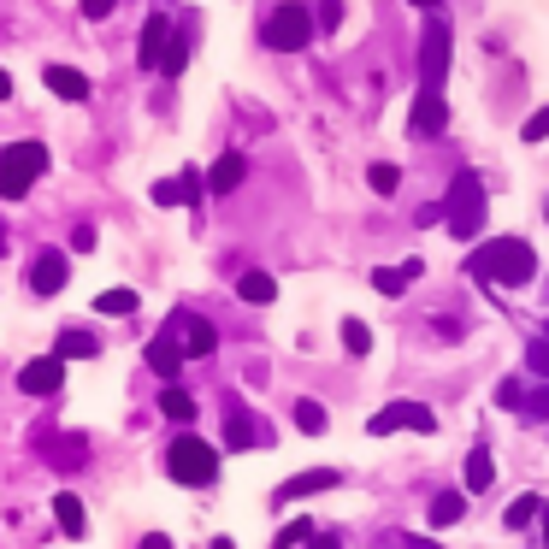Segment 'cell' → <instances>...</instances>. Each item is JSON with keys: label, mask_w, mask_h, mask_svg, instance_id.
Masks as SVG:
<instances>
[{"label": "cell", "mask_w": 549, "mask_h": 549, "mask_svg": "<svg viewBox=\"0 0 549 549\" xmlns=\"http://www.w3.org/2000/svg\"><path fill=\"white\" fill-rule=\"evenodd\" d=\"M313 30H319V18H313V6L302 0H284V6H272V18H266V48H278V54H302L307 42H313Z\"/></svg>", "instance_id": "8992f818"}, {"label": "cell", "mask_w": 549, "mask_h": 549, "mask_svg": "<svg viewBox=\"0 0 549 549\" xmlns=\"http://www.w3.org/2000/svg\"><path fill=\"white\" fill-rule=\"evenodd\" d=\"M544 213H549V207H544Z\"/></svg>", "instance_id": "7dc6e473"}, {"label": "cell", "mask_w": 549, "mask_h": 549, "mask_svg": "<svg viewBox=\"0 0 549 549\" xmlns=\"http://www.w3.org/2000/svg\"><path fill=\"white\" fill-rule=\"evenodd\" d=\"M526 420H549V384H538V390H526V408H520Z\"/></svg>", "instance_id": "836d02e7"}, {"label": "cell", "mask_w": 549, "mask_h": 549, "mask_svg": "<svg viewBox=\"0 0 549 549\" xmlns=\"http://www.w3.org/2000/svg\"><path fill=\"white\" fill-rule=\"evenodd\" d=\"M237 296H243L248 307H266L272 296H278V284H272L266 272H243V278H237Z\"/></svg>", "instance_id": "484cf974"}, {"label": "cell", "mask_w": 549, "mask_h": 549, "mask_svg": "<svg viewBox=\"0 0 549 549\" xmlns=\"http://www.w3.org/2000/svg\"><path fill=\"white\" fill-rule=\"evenodd\" d=\"M296 426H302L307 437H319V431H325V408H319V402H307V396H302V402H296Z\"/></svg>", "instance_id": "4dcf8cb0"}, {"label": "cell", "mask_w": 549, "mask_h": 549, "mask_svg": "<svg viewBox=\"0 0 549 549\" xmlns=\"http://www.w3.org/2000/svg\"><path fill=\"white\" fill-rule=\"evenodd\" d=\"M420 272H426L420 260H402V266H378V272H372V290H378V296H408V284H414Z\"/></svg>", "instance_id": "e0dca14e"}, {"label": "cell", "mask_w": 549, "mask_h": 549, "mask_svg": "<svg viewBox=\"0 0 549 549\" xmlns=\"http://www.w3.org/2000/svg\"><path fill=\"white\" fill-rule=\"evenodd\" d=\"M60 384H65V361L60 355H42V361H30L24 372H18V390H24V396H54Z\"/></svg>", "instance_id": "8fae6325"}, {"label": "cell", "mask_w": 549, "mask_h": 549, "mask_svg": "<svg viewBox=\"0 0 549 549\" xmlns=\"http://www.w3.org/2000/svg\"><path fill=\"white\" fill-rule=\"evenodd\" d=\"M95 349H101V343H95V331H77V325L60 331V343H54V355H60V361H89Z\"/></svg>", "instance_id": "7402d4cb"}, {"label": "cell", "mask_w": 549, "mask_h": 549, "mask_svg": "<svg viewBox=\"0 0 549 549\" xmlns=\"http://www.w3.org/2000/svg\"><path fill=\"white\" fill-rule=\"evenodd\" d=\"M302 549H343V538H337V532H319V538H313V544H302Z\"/></svg>", "instance_id": "ab89813d"}, {"label": "cell", "mask_w": 549, "mask_h": 549, "mask_svg": "<svg viewBox=\"0 0 549 549\" xmlns=\"http://www.w3.org/2000/svg\"><path fill=\"white\" fill-rule=\"evenodd\" d=\"M0 254H6V231H0Z\"/></svg>", "instance_id": "bcb514c9"}, {"label": "cell", "mask_w": 549, "mask_h": 549, "mask_svg": "<svg viewBox=\"0 0 549 549\" xmlns=\"http://www.w3.org/2000/svg\"><path fill=\"white\" fill-rule=\"evenodd\" d=\"M243 178H248L243 154H219V160H213V172H207V189H213V195H231Z\"/></svg>", "instance_id": "ffe728a7"}, {"label": "cell", "mask_w": 549, "mask_h": 549, "mask_svg": "<svg viewBox=\"0 0 549 549\" xmlns=\"http://www.w3.org/2000/svg\"><path fill=\"white\" fill-rule=\"evenodd\" d=\"M42 172H48V148L42 142H6L0 148V201H24Z\"/></svg>", "instance_id": "5b68a950"}, {"label": "cell", "mask_w": 549, "mask_h": 549, "mask_svg": "<svg viewBox=\"0 0 549 549\" xmlns=\"http://www.w3.org/2000/svg\"><path fill=\"white\" fill-rule=\"evenodd\" d=\"M313 18H319V30H337V24H343V0H319Z\"/></svg>", "instance_id": "e575fe53"}, {"label": "cell", "mask_w": 549, "mask_h": 549, "mask_svg": "<svg viewBox=\"0 0 549 549\" xmlns=\"http://www.w3.org/2000/svg\"><path fill=\"white\" fill-rule=\"evenodd\" d=\"M89 248H95V231H89V225H77V231H71V254H89Z\"/></svg>", "instance_id": "74e56055"}, {"label": "cell", "mask_w": 549, "mask_h": 549, "mask_svg": "<svg viewBox=\"0 0 549 549\" xmlns=\"http://www.w3.org/2000/svg\"><path fill=\"white\" fill-rule=\"evenodd\" d=\"M113 6H119V0H83V18H107Z\"/></svg>", "instance_id": "f35d334b"}, {"label": "cell", "mask_w": 549, "mask_h": 549, "mask_svg": "<svg viewBox=\"0 0 549 549\" xmlns=\"http://www.w3.org/2000/svg\"><path fill=\"white\" fill-rule=\"evenodd\" d=\"M160 414H166V420H178V426H189V420H195V396L178 390V384H166V390H160Z\"/></svg>", "instance_id": "d4e9b609"}, {"label": "cell", "mask_w": 549, "mask_h": 549, "mask_svg": "<svg viewBox=\"0 0 549 549\" xmlns=\"http://www.w3.org/2000/svg\"><path fill=\"white\" fill-rule=\"evenodd\" d=\"M544 514H549V508H544V496H514L502 520H508V532H526V526H532V520H544Z\"/></svg>", "instance_id": "cb8c5ba5"}, {"label": "cell", "mask_w": 549, "mask_h": 549, "mask_svg": "<svg viewBox=\"0 0 549 549\" xmlns=\"http://www.w3.org/2000/svg\"><path fill=\"white\" fill-rule=\"evenodd\" d=\"M467 272L479 284H496V290H526L538 278V254H532L526 237H490L485 248H473Z\"/></svg>", "instance_id": "6da1fadb"}, {"label": "cell", "mask_w": 549, "mask_h": 549, "mask_svg": "<svg viewBox=\"0 0 549 549\" xmlns=\"http://www.w3.org/2000/svg\"><path fill=\"white\" fill-rule=\"evenodd\" d=\"M95 313H113V319L136 313V290H101V296H95Z\"/></svg>", "instance_id": "f1b7e54d"}, {"label": "cell", "mask_w": 549, "mask_h": 549, "mask_svg": "<svg viewBox=\"0 0 549 549\" xmlns=\"http://www.w3.org/2000/svg\"><path fill=\"white\" fill-rule=\"evenodd\" d=\"M343 349H349V355H366V349H372V331H366L361 319H343Z\"/></svg>", "instance_id": "1f68e13d"}, {"label": "cell", "mask_w": 549, "mask_h": 549, "mask_svg": "<svg viewBox=\"0 0 549 549\" xmlns=\"http://www.w3.org/2000/svg\"><path fill=\"white\" fill-rule=\"evenodd\" d=\"M408 6H420V12H437V6H443V0H408Z\"/></svg>", "instance_id": "b9f144b4"}, {"label": "cell", "mask_w": 549, "mask_h": 549, "mask_svg": "<svg viewBox=\"0 0 549 549\" xmlns=\"http://www.w3.org/2000/svg\"><path fill=\"white\" fill-rule=\"evenodd\" d=\"M36 455H42L48 467L71 473V467H83V461H89V443H83L77 431H54V426H42V431H36Z\"/></svg>", "instance_id": "9c48e42d"}, {"label": "cell", "mask_w": 549, "mask_h": 549, "mask_svg": "<svg viewBox=\"0 0 549 549\" xmlns=\"http://www.w3.org/2000/svg\"><path fill=\"white\" fill-rule=\"evenodd\" d=\"M443 225H449V237H461V243H473V237L485 231V178H479V172H461V178L449 183V195H443Z\"/></svg>", "instance_id": "7a4b0ae2"}, {"label": "cell", "mask_w": 549, "mask_h": 549, "mask_svg": "<svg viewBox=\"0 0 549 549\" xmlns=\"http://www.w3.org/2000/svg\"><path fill=\"white\" fill-rule=\"evenodd\" d=\"M443 124H449V107H443V89H420V95H414V113H408V130H414V136L426 142V136H437Z\"/></svg>", "instance_id": "30bf717a"}, {"label": "cell", "mask_w": 549, "mask_h": 549, "mask_svg": "<svg viewBox=\"0 0 549 549\" xmlns=\"http://www.w3.org/2000/svg\"><path fill=\"white\" fill-rule=\"evenodd\" d=\"M54 520H60L65 538H83V532H89V514H83V502H77L71 490H60V496H54Z\"/></svg>", "instance_id": "44dd1931"}, {"label": "cell", "mask_w": 549, "mask_h": 549, "mask_svg": "<svg viewBox=\"0 0 549 549\" xmlns=\"http://www.w3.org/2000/svg\"><path fill=\"white\" fill-rule=\"evenodd\" d=\"M449 54H455V30H449V18H443V12H426V30H420V89H443Z\"/></svg>", "instance_id": "52a82bcc"}, {"label": "cell", "mask_w": 549, "mask_h": 549, "mask_svg": "<svg viewBox=\"0 0 549 549\" xmlns=\"http://www.w3.org/2000/svg\"><path fill=\"white\" fill-rule=\"evenodd\" d=\"M166 325H172V331H178V337H183V355H195V361L219 349V331H213L207 319H195V313H172Z\"/></svg>", "instance_id": "7c38bea8"}, {"label": "cell", "mask_w": 549, "mask_h": 549, "mask_svg": "<svg viewBox=\"0 0 549 549\" xmlns=\"http://www.w3.org/2000/svg\"><path fill=\"white\" fill-rule=\"evenodd\" d=\"M520 136H526V142H544V136H549V107H538L532 119L520 124Z\"/></svg>", "instance_id": "d590c367"}, {"label": "cell", "mask_w": 549, "mask_h": 549, "mask_svg": "<svg viewBox=\"0 0 549 549\" xmlns=\"http://www.w3.org/2000/svg\"><path fill=\"white\" fill-rule=\"evenodd\" d=\"M366 431L372 437H390V431H420V437H431L437 431V414H431L426 402H390V408H378L366 420Z\"/></svg>", "instance_id": "ba28073f"}, {"label": "cell", "mask_w": 549, "mask_h": 549, "mask_svg": "<svg viewBox=\"0 0 549 549\" xmlns=\"http://www.w3.org/2000/svg\"><path fill=\"white\" fill-rule=\"evenodd\" d=\"M461 514H467V496H461V490H437V496H431V526H455V520H461Z\"/></svg>", "instance_id": "603a6c76"}, {"label": "cell", "mask_w": 549, "mask_h": 549, "mask_svg": "<svg viewBox=\"0 0 549 549\" xmlns=\"http://www.w3.org/2000/svg\"><path fill=\"white\" fill-rule=\"evenodd\" d=\"M213 549H237V544H231V538H213Z\"/></svg>", "instance_id": "ee69618b"}, {"label": "cell", "mask_w": 549, "mask_h": 549, "mask_svg": "<svg viewBox=\"0 0 549 549\" xmlns=\"http://www.w3.org/2000/svg\"><path fill=\"white\" fill-rule=\"evenodd\" d=\"M266 443V431L254 426V414H243V402H225V449H248Z\"/></svg>", "instance_id": "2e32d148"}, {"label": "cell", "mask_w": 549, "mask_h": 549, "mask_svg": "<svg viewBox=\"0 0 549 549\" xmlns=\"http://www.w3.org/2000/svg\"><path fill=\"white\" fill-rule=\"evenodd\" d=\"M30 290H36V296H60L65 290V254L60 248H42V254L30 260Z\"/></svg>", "instance_id": "4fadbf2b"}, {"label": "cell", "mask_w": 549, "mask_h": 549, "mask_svg": "<svg viewBox=\"0 0 549 549\" xmlns=\"http://www.w3.org/2000/svg\"><path fill=\"white\" fill-rule=\"evenodd\" d=\"M544 549H549V514H544Z\"/></svg>", "instance_id": "f6af8a7d"}, {"label": "cell", "mask_w": 549, "mask_h": 549, "mask_svg": "<svg viewBox=\"0 0 549 549\" xmlns=\"http://www.w3.org/2000/svg\"><path fill=\"white\" fill-rule=\"evenodd\" d=\"M42 83H48L60 101H89V77H83V71H71V65H48V71H42Z\"/></svg>", "instance_id": "d6986e66"}, {"label": "cell", "mask_w": 549, "mask_h": 549, "mask_svg": "<svg viewBox=\"0 0 549 549\" xmlns=\"http://www.w3.org/2000/svg\"><path fill=\"white\" fill-rule=\"evenodd\" d=\"M496 402H502V408H526V384H520V378H502V384H496Z\"/></svg>", "instance_id": "d6a6232c"}, {"label": "cell", "mask_w": 549, "mask_h": 549, "mask_svg": "<svg viewBox=\"0 0 549 549\" xmlns=\"http://www.w3.org/2000/svg\"><path fill=\"white\" fill-rule=\"evenodd\" d=\"M142 549H172V538H166V532H148V538H142Z\"/></svg>", "instance_id": "60d3db41"}, {"label": "cell", "mask_w": 549, "mask_h": 549, "mask_svg": "<svg viewBox=\"0 0 549 549\" xmlns=\"http://www.w3.org/2000/svg\"><path fill=\"white\" fill-rule=\"evenodd\" d=\"M366 183H372L378 195H396V189H402V166H384V160H378V166L366 172Z\"/></svg>", "instance_id": "f546056e"}, {"label": "cell", "mask_w": 549, "mask_h": 549, "mask_svg": "<svg viewBox=\"0 0 549 549\" xmlns=\"http://www.w3.org/2000/svg\"><path fill=\"white\" fill-rule=\"evenodd\" d=\"M6 95H12V77H6V71H0V101H6Z\"/></svg>", "instance_id": "7bdbcfd3"}, {"label": "cell", "mask_w": 549, "mask_h": 549, "mask_svg": "<svg viewBox=\"0 0 549 549\" xmlns=\"http://www.w3.org/2000/svg\"><path fill=\"white\" fill-rule=\"evenodd\" d=\"M166 473L189 490L213 485V479H219V449H213L207 437H195V431H178L172 449H166Z\"/></svg>", "instance_id": "3957f363"}, {"label": "cell", "mask_w": 549, "mask_h": 549, "mask_svg": "<svg viewBox=\"0 0 549 549\" xmlns=\"http://www.w3.org/2000/svg\"><path fill=\"white\" fill-rule=\"evenodd\" d=\"M490 479H496L490 449H473V455H467V490H490Z\"/></svg>", "instance_id": "83f0119b"}, {"label": "cell", "mask_w": 549, "mask_h": 549, "mask_svg": "<svg viewBox=\"0 0 549 549\" xmlns=\"http://www.w3.org/2000/svg\"><path fill=\"white\" fill-rule=\"evenodd\" d=\"M183 60H189V42H183L178 30H172V18H166V12H154V18L142 24L136 65H142V71H166V77H178Z\"/></svg>", "instance_id": "277c9868"}, {"label": "cell", "mask_w": 549, "mask_h": 549, "mask_svg": "<svg viewBox=\"0 0 549 549\" xmlns=\"http://www.w3.org/2000/svg\"><path fill=\"white\" fill-rule=\"evenodd\" d=\"M343 485V473L337 467H313V473H296V479H284L278 485V502H302V496H319V490Z\"/></svg>", "instance_id": "5bb4252c"}, {"label": "cell", "mask_w": 549, "mask_h": 549, "mask_svg": "<svg viewBox=\"0 0 549 549\" xmlns=\"http://www.w3.org/2000/svg\"><path fill=\"white\" fill-rule=\"evenodd\" d=\"M526 366H532V372H544V378H549V337H538V343H526Z\"/></svg>", "instance_id": "8d00e7d4"}, {"label": "cell", "mask_w": 549, "mask_h": 549, "mask_svg": "<svg viewBox=\"0 0 549 549\" xmlns=\"http://www.w3.org/2000/svg\"><path fill=\"white\" fill-rule=\"evenodd\" d=\"M183 361H189V355H183V337L172 331V325H166V331L148 343V366H154L160 378H178V366H183Z\"/></svg>", "instance_id": "9a60e30c"}, {"label": "cell", "mask_w": 549, "mask_h": 549, "mask_svg": "<svg viewBox=\"0 0 549 549\" xmlns=\"http://www.w3.org/2000/svg\"><path fill=\"white\" fill-rule=\"evenodd\" d=\"M313 538H319V526H313V520H290V526H278L272 549H296V544H313Z\"/></svg>", "instance_id": "4316f807"}, {"label": "cell", "mask_w": 549, "mask_h": 549, "mask_svg": "<svg viewBox=\"0 0 549 549\" xmlns=\"http://www.w3.org/2000/svg\"><path fill=\"white\" fill-rule=\"evenodd\" d=\"M183 201H201V178L195 172H178V178L154 183V207H183Z\"/></svg>", "instance_id": "ac0fdd59"}]
</instances>
